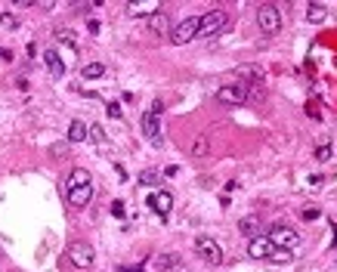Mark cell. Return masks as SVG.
<instances>
[{
  "instance_id": "e0dca14e",
  "label": "cell",
  "mask_w": 337,
  "mask_h": 272,
  "mask_svg": "<svg viewBox=\"0 0 337 272\" xmlns=\"http://www.w3.org/2000/svg\"><path fill=\"white\" fill-rule=\"evenodd\" d=\"M325 19H328V7H325V4H310V7H307V22L322 25Z\"/></svg>"
},
{
  "instance_id": "5bb4252c",
  "label": "cell",
  "mask_w": 337,
  "mask_h": 272,
  "mask_svg": "<svg viewBox=\"0 0 337 272\" xmlns=\"http://www.w3.org/2000/svg\"><path fill=\"white\" fill-rule=\"evenodd\" d=\"M148 31L152 34H170V19L164 10H158L155 16H148Z\"/></svg>"
},
{
  "instance_id": "8992f818",
  "label": "cell",
  "mask_w": 337,
  "mask_h": 272,
  "mask_svg": "<svg viewBox=\"0 0 337 272\" xmlns=\"http://www.w3.org/2000/svg\"><path fill=\"white\" fill-rule=\"evenodd\" d=\"M195 254H198L204 263H210V266H220V263H223V248H220L210 235H198V238H195Z\"/></svg>"
},
{
  "instance_id": "484cf974",
  "label": "cell",
  "mask_w": 337,
  "mask_h": 272,
  "mask_svg": "<svg viewBox=\"0 0 337 272\" xmlns=\"http://www.w3.org/2000/svg\"><path fill=\"white\" fill-rule=\"evenodd\" d=\"M316 161H331V145L322 142V145L316 148Z\"/></svg>"
},
{
  "instance_id": "7402d4cb",
  "label": "cell",
  "mask_w": 337,
  "mask_h": 272,
  "mask_svg": "<svg viewBox=\"0 0 337 272\" xmlns=\"http://www.w3.org/2000/svg\"><path fill=\"white\" fill-rule=\"evenodd\" d=\"M87 136L96 142V145H105V130L99 127V124H93V127H87Z\"/></svg>"
},
{
  "instance_id": "f546056e",
  "label": "cell",
  "mask_w": 337,
  "mask_h": 272,
  "mask_svg": "<svg viewBox=\"0 0 337 272\" xmlns=\"http://www.w3.org/2000/svg\"><path fill=\"white\" fill-rule=\"evenodd\" d=\"M0 59H7V62H10V59H13V53H10V50H4V47H0Z\"/></svg>"
},
{
  "instance_id": "6da1fadb",
  "label": "cell",
  "mask_w": 337,
  "mask_h": 272,
  "mask_svg": "<svg viewBox=\"0 0 337 272\" xmlns=\"http://www.w3.org/2000/svg\"><path fill=\"white\" fill-rule=\"evenodd\" d=\"M65 195H68V204L71 207H87L90 198H93V176L87 167H74L68 173V183H65Z\"/></svg>"
},
{
  "instance_id": "ba28073f",
  "label": "cell",
  "mask_w": 337,
  "mask_h": 272,
  "mask_svg": "<svg viewBox=\"0 0 337 272\" xmlns=\"http://www.w3.org/2000/svg\"><path fill=\"white\" fill-rule=\"evenodd\" d=\"M217 102H223V105H241V102H248V87L244 84H223L220 90H217Z\"/></svg>"
},
{
  "instance_id": "7c38bea8",
  "label": "cell",
  "mask_w": 337,
  "mask_h": 272,
  "mask_svg": "<svg viewBox=\"0 0 337 272\" xmlns=\"http://www.w3.org/2000/svg\"><path fill=\"white\" fill-rule=\"evenodd\" d=\"M161 10V4L158 0H139V4H127V16H155Z\"/></svg>"
},
{
  "instance_id": "ffe728a7",
  "label": "cell",
  "mask_w": 337,
  "mask_h": 272,
  "mask_svg": "<svg viewBox=\"0 0 337 272\" xmlns=\"http://www.w3.org/2000/svg\"><path fill=\"white\" fill-rule=\"evenodd\" d=\"M155 266H158V269H179L182 260H179L176 254H161V257H155Z\"/></svg>"
},
{
  "instance_id": "f1b7e54d",
  "label": "cell",
  "mask_w": 337,
  "mask_h": 272,
  "mask_svg": "<svg viewBox=\"0 0 337 272\" xmlns=\"http://www.w3.org/2000/svg\"><path fill=\"white\" fill-rule=\"evenodd\" d=\"M111 214L121 220V217H124V201H111Z\"/></svg>"
},
{
  "instance_id": "8fae6325",
  "label": "cell",
  "mask_w": 337,
  "mask_h": 272,
  "mask_svg": "<svg viewBox=\"0 0 337 272\" xmlns=\"http://www.w3.org/2000/svg\"><path fill=\"white\" fill-rule=\"evenodd\" d=\"M148 207H152L158 217H167V214H170V207H173V195L161 189V192H155V195L148 198Z\"/></svg>"
},
{
  "instance_id": "52a82bcc",
  "label": "cell",
  "mask_w": 337,
  "mask_h": 272,
  "mask_svg": "<svg viewBox=\"0 0 337 272\" xmlns=\"http://www.w3.org/2000/svg\"><path fill=\"white\" fill-rule=\"evenodd\" d=\"M93 257H96V251H93V245H87V241H71V245H68V260L78 266V269H90V266H93Z\"/></svg>"
},
{
  "instance_id": "9c48e42d",
  "label": "cell",
  "mask_w": 337,
  "mask_h": 272,
  "mask_svg": "<svg viewBox=\"0 0 337 272\" xmlns=\"http://www.w3.org/2000/svg\"><path fill=\"white\" fill-rule=\"evenodd\" d=\"M266 238L272 241V248H288V251H294V245L300 241V235H297L291 226H272V232Z\"/></svg>"
},
{
  "instance_id": "3957f363",
  "label": "cell",
  "mask_w": 337,
  "mask_h": 272,
  "mask_svg": "<svg viewBox=\"0 0 337 272\" xmlns=\"http://www.w3.org/2000/svg\"><path fill=\"white\" fill-rule=\"evenodd\" d=\"M257 25L263 34H279L282 31V13L275 4H260L257 7Z\"/></svg>"
},
{
  "instance_id": "4dcf8cb0",
  "label": "cell",
  "mask_w": 337,
  "mask_h": 272,
  "mask_svg": "<svg viewBox=\"0 0 337 272\" xmlns=\"http://www.w3.org/2000/svg\"><path fill=\"white\" fill-rule=\"evenodd\" d=\"M124 272H145V269H142V266H136V269H124Z\"/></svg>"
},
{
  "instance_id": "d6986e66",
  "label": "cell",
  "mask_w": 337,
  "mask_h": 272,
  "mask_svg": "<svg viewBox=\"0 0 337 272\" xmlns=\"http://www.w3.org/2000/svg\"><path fill=\"white\" fill-rule=\"evenodd\" d=\"M102 74H105V65H102V62H87V65L81 68L84 81H96V77H102Z\"/></svg>"
},
{
  "instance_id": "4316f807",
  "label": "cell",
  "mask_w": 337,
  "mask_h": 272,
  "mask_svg": "<svg viewBox=\"0 0 337 272\" xmlns=\"http://www.w3.org/2000/svg\"><path fill=\"white\" fill-rule=\"evenodd\" d=\"M105 111H108V118H115V121H118V118H124V111H121V105H118V102H108V105H105Z\"/></svg>"
},
{
  "instance_id": "603a6c76",
  "label": "cell",
  "mask_w": 337,
  "mask_h": 272,
  "mask_svg": "<svg viewBox=\"0 0 337 272\" xmlns=\"http://www.w3.org/2000/svg\"><path fill=\"white\" fill-rule=\"evenodd\" d=\"M269 260H275V263H291V260H294V251H288V248H275Z\"/></svg>"
},
{
  "instance_id": "277c9868",
  "label": "cell",
  "mask_w": 337,
  "mask_h": 272,
  "mask_svg": "<svg viewBox=\"0 0 337 272\" xmlns=\"http://www.w3.org/2000/svg\"><path fill=\"white\" fill-rule=\"evenodd\" d=\"M229 25V16L223 13V10H210L198 19V37H217L223 28Z\"/></svg>"
},
{
  "instance_id": "2e32d148",
  "label": "cell",
  "mask_w": 337,
  "mask_h": 272,
  "mask_svg": "<svg viewBox=\"0 0 337 272\" xmlns=\"http://www.w3.org/2000/svg\"><path fill=\"white\" fill-rule=\"evenodd\" d=\"M207 152H210V136L207 133H198L195 136V142H192V158H207Z\"/></svg>"
},
{
  "instance_id": "83f0119b",
  "label": "cell",
  "mask_w": 337,
  "mask_h": 272,
  "mask_svg": "<svg viewBox=\"0 0 337 272\" xmlns=\"http://www.w3.org/2000/svg\"><path fill=\"white\" fill-rule=\"evenodd\" d=\"M319 217H322V210H319L316 204H307V207H303V220H319Z\"/></svg>"
},
{
  "instance_id": "4fadbf2b",
  "label": "cell",
  "mask_w": 337,
  "mask_h": 272,
  "mask_svg": "<svg viewBox=\"0 0 337 272\" xmlns=\"http://www.w3.org/2000/svg\"><path fill=\"white\" fill-rule=\"evenodd\" d=\"M238 232H241V235H248V241L257 238V235H260V217H257V214L241 217V220H238Z\"/></svg>"
},
{
  "instance_id": "30bf717a",
  "label": "cell",
  "mask_w": 337,
  "mask_h": 272,
  "mask_svg": "<svg viewBox=\"0 0 337 272\" xmlns=\"http://www.w3.org/2000/svg\"><path fill=\"white\" fill-rule=\"evenodd\" d=\"M272 241L266 238V235H257V238H251L248 241V257H254V260H269L272 257Z\"/></svg>"
},
{
  "instance_id": "d4e9b609",
  "label": "cell",
  "mask_w": 337,
  "mask_h": 272,
  "mask_svg": "<svg viewBox=\"0 0 337 272\" xmlns=\"http://www.w3.org/2000/svg\"><path fill=\"white\" fill-rule=\"evenodd\" d=\"M139 183H142V186H155V183H158V173H155V170H142V173H139Z\"/></svg>"
},
{
  "instance_id": "44dd1931",
  "label": "cell",
  "mask_w": 337,
  "mask_h": 272,
  "mask_svg": "<svg viewBox=\"0 0 337 272\" xmlns=\"http://www.w3.org/2000/svg\"><path fill=\"white\" fill-rule=\"evenodd\" d=\"M56 37H59L62 44H68L71 50H78V37H74V31H71V28H59V31H56Z\"/></svg>"
},
{
  "instance_id": "5b68a950",
  "label": "cell",
  "mask_w": 337,
  "mask_h": 272,
  "mask_svg": "<svg viewBox=\"0 0 337 272\" xmlns=\"http://www.w3.org/2000/svg\"><path fill=\"white\" fill-rule=\"evenodd\" d=\"M198 37V16H189V19H182L176 28H170V44L173 47H182V44H189Z\"/></svg>"
},
{
  "instance_id": "7a4b0ae2",
  "label": "cell",
  "mask_w": 337,
  "mask_h": 272,
  "mask_svg": "<svg viewBox=\"0 0 337 272\" xmlns=\"http://www.w3.org/2000/svg\"><path fill=\"white\" fill-rule=\"evenodd\" d=\"M161 111H164V105L152 102V108H145V114H142V133L152 145H161Z\"/></svg>"
},
{
  "instance_id": "9a60e30c",
  "label": "cell",
  "mask_w": 337,
  "mask_h": 272,
  "mask_svg": "<svg viewBox=\"0 0 337 272\" xmlns=\"http://www.w3.org/2000/svg\"><path fill=\"white\" fill-rule=\"evenodd\" d=\"M44 65L50 68L53 77H62V74H65V65H62V59H59L56 50H47V53H44Z\"/></svg>"
},
{
  "instance_id": "ac0fdd59",
  "label": "cell",
  "mask_w": 337,
  "mask_h": 272,
  "mask_svg": "<svg viewBox=\"0 0 337 272\" xmlns=\"http://www.w3.org/2000/svg\"><path fill=\"white\" fill-rule=\"evenodd\" d=\"M87 139V124L84 121H71L68 124V142H84Z\"/></svg>"
},
{
  "instance_id": "cb8c5ba5",
  "label": "cell",
  "mask_w": 337,
  "mask_h": 272,
  "mask_svg": "<svg viewBox=\"0 0 337 272\" xmlns=\"http://www.w3.org/2000/svg\"><path fill=\"white\" fill-rule=\"evenodd\" d=\"M0 25H4V28H10V31H13V28H19V19H16L13 13H0Z\"/></svg>"
}]
</instances>
